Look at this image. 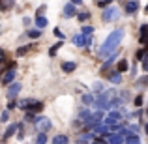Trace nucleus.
Segmentation results:
<instances>
[{
    "instance_id": "18",
    "label": "nucleus",
    "mask_w": 148,
    "mask_h": 144,
    "mask_svg": "<svg viewBox=\"0 0 148 144\" xmlns=\"http://www.w3.org/2000/svg\"><path fill=\"white\" fill-rule=\"evenodd\" d=\"M124 142H133V144H139V142H141V139H139V135H135V133H130L126 139H124Z\"/></svg>"
},
{
    "instance_id": "10",
    "label": "nucleus",
    "mask_w": 148,
    "mask_h": 144,
    "mask_svg": "<svg viewBox=\"0 0 148 144\" xmlns=\"http://www.w3.org/2000/svg\"><path fill=\"white\" fill-rule=\"evenodd\" d=\"M75 13H77V11H75V4L69 2L68 6L64 8V13H62V15H64L66 19H69V17H75Z\"/></svg>"
},
{
    "instance_id": "41",
    "label": "nucleus",
    "mask_w": 148,
    "mask_h": 144,
    "mask_svg": "<svg viewBox=\"0 0 148 144\" xmlns=\"http://www.w3.org/2000/svg\"><path fill=\"white\" fill-rule=\"evenodd\" d=\"M94 90H98V92L101 90V92H103V86H101V84H99V83H96V84H94Z\"/></svg>"
},
{
    "instance_id": "13",
    "label": "nucleus",
    "mask_w": 148,
    "mask_h": 144,
    "mask_svg": "<svg viewBox=\"0 0 148 144\" xmlns=\"http://www.w3.org/2000/svg\"><path fill=\"white\" fill-rule=\"evenodd\" d=\"M109 81H111L112 84H120V83H122V73H120V71L111 73V75H109Z\"/></svg>"
},
{
    "instance_id": "12",
    "label": "nucleus",
    "mask_w": 148,
    "mask_h": 144,
    "mask_svg": "<svg viewBox=\"0 0 148 144\" xmlns=\"http://www.w3.org/2000/svg\"><path fill=\"white\" fill-rule=\"evenodd\" d=\"M28 111H32V112H41V111H43V103H41V101H36V99H34V101H32V105L28 107Z\"/></svg>"
},
{
    "instance_id": "3",
    "label": "nucleus",
    "mask_w": 148,
    "mask_h": 144,
    "mask_svg": "<svg viewBox=\"0 0 148 144\" xmlns=\"http://www.w3.org/2000/svg\"><path fill=\"white\" fill-rule=\"evenodd\" d=\"M112 96H114V92H105V94H101L99 97H98V101H96V107H98L99 109V111H105V109H109V107H111V103H112V101H111V97Z\"/></svg>"
},
{
    "instance_id": "1",
    "label": "nucleus",
    "mask_w": 148,
    "mask_h": 144,
    "mask_svg": "<svg viewBox=\"0 0 148 144\" xmlns=\"http://www.w3.org/2000/svg\"><path fill=\"white\" fill-rule=\"evenodd\" d=\"M124 40V30L122 28H116L114 32L109 34V38L105 40V43L99 47V58H107L111 56L112 53L116 51V47L120 45V41Z\"/></svg>"
},
{
    "instance_id": "38",
    "label": "nucleus",
    "mask_w": 148,
    "mask_h": 144,
    "mask_svg": "<svg viewBox=\"0 0 148 144\" xmlns=\"http://www.w3.org/2000/svg\"><path fill=\"white\" fill-rule=\"evenodd\" d=\"M111 4V0H98V6L99 8H105V6H109Z\"/></svg>"
},
{
    "instance_id": "9",
    "label": "nucleus",
    "mask_w": 148,
    "mask_h": 144,
    "mask_svg": "<svg viewBox=\"0 0 148 144\" xmlns=\"http://www.w3.org/2000/svg\"><path fill=\"white\" fill-rule=\"evenodd\" d=\"M94 131H96V133H99V135H107V133H112V127H109L107 124H103V126H101V124L98 122L94 126Z\"/></svg>"
},
{
    "instance_id": "21",
    "label": "nucleus",
    "mask_w": 148,
    "mask_h": 144,
    "mask_svg": "<svg viewBox=\"0 0 148 144\" xmlns=\"http://www.w3.org/2000/svg\"><path fill=\"white\" fill-rule=\"evenodd\" d=\"M68 141H69V139L66 137V135H56V137L53 139V142H54V144H66Z\"/></svg>"
},
{
    "instance_id": "28",
    "label": "nucleus",
    "mask_w": 148,
    "mask_h": 144,
    "mask_svg": "<svg viewBox=\"0 0 148 144\" xmlns=\"http://www.w3.org/2000/svg\"><path fill=\"white\" fill-rule=\"evenodd\" d=\"M32 101H34V99H30V97H28V99H23V101H21V103H19V105H21L23 109H28L30 105H32Z\"/></svg>"
},
{
    "instance_id": "4",
    "label": "nucleus",
    "mask_w": 148,
    "mask_h": 144,
    "mask_svg": "<svg viewBox=\"0 0 148 144\" xmlns=\"http://www.w3.org/2000/svg\"><path fill=\"white\" fill-rule=\"evenodd\" d=\"M34 122H36L38 131H49V129H51V120L47 118V116H40V118H34Z\"/></svg>"
},
{
    "instance_id": "42",
    "label": "nucleus",
    "mask_w": 148,
    "mask_h": 144,
    "mask_svg": "<svg viewBox=\"0 0 148 144\" xmlns=\"http://www.w3.org/2000/svg\"><path fill=\"white\" fill-rule=\"evenodd\" d=\"M45 10H47V6H40V8H38V15H40V13H43Z\"/></svg>"
},
{
    "instance_id": "36",
    "label": "nucleus",
    "mask_w": 148,
    "mask_h": 144,
    "mask_svg": "<svg viewBox=\"0 0 148 144\" xmlns=\"http://www.w3.org/2000/svg\"><path fill=\"white\" fill-rule=\"evenodd\" d=\"M143 69H145V71L148 73V53H146V56L143 58Z\"/></svg>"
},
{
    "instance_id": "2",
    "label": "nucleus",
    "mask_w": 148,
    "mask_h": 144,
    "mask_svg": "<svg viewBox=\"0 0 148 144\" xmlns=\"http://www.w3.org/2000/svg\"><path fill=\"white\" fill-rule=\"evenodd\" d=\"M120 17V10L116 6H105V11L101 13V19H103L105 23H112V21H116V19Z\"/></svg>"
},
{
    "instance_id": "43",
    "label": "nucleus",
    "mask_w": 148,
    "mask_h": 144,
    "mask_svg": "<svg viewBox=\"0 0 148 144\" xmlns=\"http://www.w3.org/2000/svg\"><path fill=\"white\" fill-rule=\"evenodd\" d=\"M69 2L75 4V6H81V4H83V0H69Z\"/></svg>"
},
{
    "instance_id": "32",
    "label": "nucleus",
    "mask_w": 148,
    "mask_h": 144,
    "mask_svg": "<svg viewBox=\"0 0 148 144\" xmlns=\"http://www.w3.org/2000/svg\"><path fill=\"white\" fill-rule=\"evenodd\" d=\"M145 84H148V75H145V77H141V79L137 81V86H145Z\"/></svg>"
},
{
    "instance_id": "7",
    "label": "nucleus",
    "mask_w": 148,
    "mask_h": 144,
    "mask_svg": "<svg viewBox=\"0 0 148 144\" xmlns=\"http://www.w3.org/2000/svg\"><path fill=\"white\" fill-rule=\"evenodd\" d=\"M11 81H15V71H13V68H10L8 71L2 73V83H4V84H10Z\"/></svg>"
},
{
    "instance_id": "44",
    "label": "nucleus",
    "mask_w": 148,
    "mask_h": 144,
    "mask_svg": "<svg viewBox=\"0 0 148 144\" xmlns=\"http://www.w3.org/2000/svg\"><path fill=\"white\" fill-rule=\"evenodd\" d=\"M23 23H25V26H28V25H30V19L25 17V19H23Z\"/></svg>"
},
{
    "instance_id": "30",
    "label": "nucleus",
    "mask_w": 148,
    "mask_h": 144,
    "mask_svg": "<svg viewBox=\"0 0 148 144\" xmlns=\"http://www.w3.org/2000/svg\"><path fill=\"white\" fill-rule=\"evenodd\" d=\"M36 141L40 142V144H41V142H47V135H45V131H41V133L38 135V139H36Z\"/></svg>"
},
{
    "instance_id": "33",
    "label": "nucleus",
    "mask_w": 148,
    "mask_h": 144,
    "mask_svg": "<svg viewBox=\"0 0 148 144\" xmlns=\"http://www.w3.org/2000/svg\"><path fill=\"white\" fill-rule=\"evenodd\" d=\"M79 116H81V120H83V122H86V120L90 118V112H88V111H81Z\"/></svg>"
},
{
    "instance_id": "24",
    "label": "nucleus",
    "mask_w": 148,
    "mask_h": 144,
    "mask_svg": "<svg viewBox=\"0 0 148 144\" xmlns=\"http://www.w3.org/2000/svg\"><path fill=\"white\" fill-rule=\"evenodd\" d=\"M60 47H62V41H58L56 45H53V47L49 49V56H54V54H56V51L60 49Z\"/></svg>"
},
{
    "instance_id": "6",
    "label": "nucleus",
    "mask_w": 148,
    "mask_h": 144,
    "mask_svg": "<svg viewBox=\"0 0 148 144\" xmlns=\"http://www.w3.org/2000/svg\"><path fill=\"white\" fill-rule=\"evenodd\" d=\"M21 88H23L21 83H15V81H11V83H10V88H8V97H10V99H13V97L17 96L19 92H21Z\"/></svg>"
},
{
    "instance_id": "20",
    "label": "nucleus",
    "mask_w": 148,
    "mask_h": 144,
    "mask_svg": "<svg viewBox=\"0 0 148 144\" xmlns=\"http://www.w3.org/2000/svg\"><path fill=\"white\" fill-rule=\"evenodd\" d=\"M77 141H79V142H92V141H94V137H92L90 133H84V135H79Z\"/></svg>"
},
{
    "instance_id": "25",
    "label": "nucleus",
    "mask_w": 148,
    "mask_h": 144,
    "mask_svg": "<svg viewBox=\"0 0 148 144\" xmlns=\"http://www.w3.org/2000/svg\"><path fill=\"white\" fill-rule=\"evenodd\" d=\"M83 103L88 107V105H92V103H94V97H92L90 94H84V96H83Z\"/></svg>"
},
{
    "instance_id": "35",
    "label": "nucleus",
    "mask_w": 148,
    "mask_h": 144,
    "mask_svg": "<svg viewBox=\"0 0 148 144\" xmlns=\"http://www.w3.org/2000/svg\"><path fill=\"white\" fill-rule=\"evenodd\" d=\"M26 51H28V47H19L15 54H17V56H23V54H26Z\"/></svg>"
},
{
    "instance_id": "29",
    "label": "nucleus",
    "mask_w": 148,
    "mask_h": 144,
    "mask_svg": "<svg viewBox=\"0 0 148 144\" xmlns=\"http://www.w3.org/2000/svg\"><path fill=\"white\" fill-rule=\"evenodd\" d=\"M94 32V28H92V26H83V36H90V34Z\"/></svg>"
},
{
    "instance_id": "26",
    "label": "nucleus",
    "mask_w": 148,
    "mask_h": 144,
    "mask_svg": "<svg viewBox=\"0 0 148 144\" xmlns=\"http://www.w3.org/2000/svg\"><path fill=\"white\" fill-rule=\"evenodd\" d=\"M25 118L28 120V122H34V118H36V112H32V111H28V109H25Z\"/></svg>"
},
{
    "instance_id": "19",
    "label": "nucleus",
    "mask_w": 148,
    "mask_h": 144,
    "mask_svg": "<svg viewBox=\"0 0 148 144\" xmlns=\"http://www.w3.org/2000/svg\"><path fill=\"white\" fill-rule=\"evenodd\" d=\"M15 129H17V124H11V126H8V129H6V133H4V139H6V141H8V139H10V137H11V135H13V133H15Z\"/></svg>"
},
{
    "instance_id": "47",
    "label": "nucleus",
    "mask_w": 148,
    "mask_h": 144,
    "mask_svg": "<svg viewBox=\"0 0 148 144\" xmlns=\"http://www.w3.org/2000/svg\"><path fill=\"white\" fill-rule=\"evenodd\" d=\"M145 11H146V13H148V4H146V8H145Z\"/></svg>"
},
{
    "instance_id": "22",
    "label": "nucleus",
    "mask_w": 148,
    "mask_h": 144,
    "mask_svg": "<svg viewBox=\"0 0 148 144\" xmlns=\"http://www.w3.org/2000/svg\"><path fill=\"white\" fill-rule=\"evenodd\" d=\"M146 38H148V25H143L141 26V43L146 40Z\"/></svg>"
},
{
    "instance_id": "46",
    "label": "nucleus",
    "mask_w": 148,
    "mask_h": 144,
    "mask_svg": "<svg viewBox=\"0 0 148 144\" xmlns=\"http://www.w3.org/2000/svg\"><path fill=\"white\" fill-rule=\"evenodd\" d=\"M143 45H145V51H148V38H146L145 41H143Z\"/></svg>"
},
{
    "instance_id": "34",
    "label": "nucleus",
    "mask_w": 148,
    "mask_h": 144,
    "mask_svg": "<svg viewBox=\"0 0 148 144\" xmlns=\"http://www.w3.org/2000/svg\"><path fill=\"white\" fill-rule=\"evenodd\" d=\"M0 120H2V122H8V120H10V111H4L2 114H0Z\"/></svg>"
},
{
    "instance_id": "8",
    "label": "nucleus",
    "mask_w": 148,
    "mask_h": 144,
    "mask_svg": "<svg viewBox=\"0 0 148 144\" xmlns=\"http://www.w3.org/2000/svg\"><path fill=\"white\" fill-rule=\"evenodd\" d=\"M103 116H105L103 111H98L96 114H90V118L86 120V124H88V126H96L98 122H101V118H103Z\"/></svg>"
},
{
    "instance_id": "48",
    "label": "nucleus",
    "mask_w": 148,
    "mask_h": 144,
    "mask_svg": "<svg viewBox=\"0 0 148 144\" xmlns=\"http://www.w3.org/2000/svg\"><path fill=\"white\" fill-rule=\"evenodd\" d=\"M146 133H148V126H146Z\"/></svg>"
},
{
    "instance_id": "27",
    "label": "nucleus",
    "mask_w": 148,
    "mask_h": 144,
    "mask_svg": "<svg viewBox=\"0 0 148 144\" xmlns=\"http://www.w3.org/2000/svg\"><path fill=\"white\" fill-rule=\"evenodd\" d=\"M75 15H77V19H79L81 23H83V21H86V19L90 17V13H88V11H81V13H75Z\"/></svg>"
},
{
    "instance_id": "39",
    "label": "nucleus",
    "mask_w": 148,
    "mask_h": 144,
    "mask_svg": "<svg viewBox=\"0 0 148 144\" xmlns=\"http://www.w3.org/2000/svg\"><path fill=\"white\" fill-rule=\"evenodd\" d=\"M53 34H54L56 38H60V40H64V34H62V32H60L58 28H54V30H53Z\"/></svg>"
},
{
    "instance_id": "17",
    "label": "nucleus",
    "mask_w": 148,
    "mask_h": 144,
    "mask_svg": "<svg viewBox=\"0 0 148 144\" xmlns=\"http://www.w3.org/2000/svg\"><path fill=\"white\" fill-rule=\"evenodd\" d=\"M71 41H73V45H77V47H83L84 45V36L83 34H77V36L71 38Z\"/></svg>"
},
{
    "instance_id": "16",
    "label": "nucleus",
    "mask_w": 148,
    "mask_h": 144,
    "mask_svg": "<svg viewBox=\"0 0 148 144\" xmlns=\"http://www.w3.org/2000/svg\"><path fill=\"white\" fill-rule=\"evenodd\" d=\"M127 68H130V64H127V60H126V58H122V60L118 62V66H116V71L124 73V71H127Z\"/></svg>"
},
{
    "instance_id": "37",
    "label": "nucleus",
    "mask_w": 148,
    "mask_h": 144,
    "mask_svg": "<svg viewBox=\"0 0 148 144\" xmlns=\"http://www.w3.org/2000/svg\"><path fill=\"white\" fill-rule=\"evenodd\" d=\"M133 103H135V107H141V105H143V96H137Z\"/></svg>"
},
{
    "instance_id": "45",
    "label": "nucleus",
    "mask_w": 148,
    "mask_h": 144,
    "mask_svg": "<svg viewBox=\"0 0 148 144\" xmlns=\"http://www.w3.org/2000/svg\"><path fill=\"white\" fill-rule=\"evenodd\" d=\"M6 60V56H4V51H0V62H4Z\"/></svg>"
},
{
    "instance_id": "5",
    "label": "nucleus",
    "mask_w": 148,
    "mask_h": 144,
    "mask_svg": "<svg viewBox=\"0 0 148 144\" xmlns=\"http://www.w3.org/2000/svg\"><path fill=\"white\" fill-rule=\"evenodd\" d=\"M105 124L107 126H114V124H122V114H120L118 111H112L109 116H105Z\"/></svg>"
},
{
    "instance_id": "11",
    "label": "nucleus",
    "mask_w": 148,
    "mask_h": 144,
    "mask_svg": "<svg viewBox=\"0 0 148 144\" xmlns=\"http://www.w3.org/2000/svg\"><path fill=\"white\" fill-rule=\"evenodd\" d=\"M60 68H62V71H64V73H71V71H75L77 64H75V62H64Z\"/></svg>"
},
{
    "instance_id": "23",
    "label": "nucleus",
    "mask_w": 148,
    "mask_h": 144,
    "mask_svg": "<svg viewBox=\"0 0 148 144\" xmlns=\"http://www.w3.org/2000/svg\"><path fill=\"white\" fill-rule=\"evenodd\" d=\"M41 36V30H28V38L30 40H38Z\"/></svg>"
},
{
    "instance_id": "31",
    "label": "nucleus",
    "mask_w": 148,
    "mask_h": 144,
    "mask_svg": "<svg viewBox=\"0 0 148 144\" xmlns=\"http://www.w3.org/2000/svg\"><path fill=\"white\" fill-rule=\"evenodd\" d=\"M146 53H148V51H145V49H139V51H137V54H135V56H137V60H143V58L146 56Z\"/></svg>"
},
{
    "instance_id": "15",
    "label": "nucleus",
    "mask_w": 148,
    "mask_h": 144,
    "mask_svg": "<svg viewBox=\"0 0 148 144\" xmlns=\"http://www.w3.org/2000/svg\"><path fill=\"white\" fill-rule=\"evenodd\" d=\"M36 26H38V28H40V30H43L45 28V26H47V19H45L43 17V15H38V17H36Z\"/></svg>"
},
{
    "instance_id": "14",
    "label": "nucleus",
    "mask_w": 148,
    "mask_h": 144,
    "mask_svg": "<svg viewBox=\"0 0 148 144\" xmlns=\"http://www.w3.org/2000/svg\"><path fill=\"white\" fill-rule=\"evenodd\" d=\"M137 10H139V2H137V0L127 2V6H126V11H127V13H135Z\"/></svg>"
},
{
    "instance_id": "40",
    "label": "nucleus",
    "mask_w": 148,
    "mask_h": 144,
    "mask_svg": "<svg viewBox=\"0 0 148 144\" xmlns=\"http://www.w3.org/2000/svg\"><path fill=\"white\" fill-rule=\"evenodd\" d=\"M17 107V103H15L13 99H10V103H8V111H11V109H15Z\"/></svg>"
}]
</instances>
